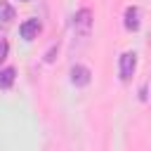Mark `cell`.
Wrapping results in <instances>:
<instances>
[{"label": "cell", "mask_w": 151, "mask_h": 151, "mask_svg": "<svg viewBox=\"0 0 151 151\" xmlns=\"http://www.w3.org/2000/svg\"><path fill=\"white\" fill-rule=\"evenodd\" d=\"M137 68V54L134 52H123L120 54V64H118V73H120V80H130L132 73Z\"/></svg>", "instance_id": "7a4b0ae2"}, {"label": "cell", "mask_w": 151, "mask_h": 151, "mask_svg": "<svg viewBox=\"0 0 151 151\" xmlns=\"http://www.w3.org/2000/svg\"><path fill=\"white\" fill-rule=\"evenodd\" d=\"M12 19H14V7L7 0H0V26L12 24Z\"/></svg>", "instance_id": "8992f818"}, {"label": "cell", "mask_w": 151, "mask_h": 151, "mask_svg": "<svg viewBox=\"0 0 151 151\" xmlns=\"http://www.w3.org/2000/svg\"><path fill=\"white\" fill-rule=\"evenodd\" d=\"M90 33H92V12L87 7H83L73 17V42L78 40V47L85 45L87 38H90Z\"/></svg>", "instance_id": "6da1fadb"}, {"label": "cell", "mask_w": 151, "mask_h": 151, "mask_svg": "<svg viewBox=\"0 0 151 151\" xmlns=\"http://www.w3.org/2000/svg\"><path fill=\"white\" fill-rule=\"evenodd\" d=\"M19 33L24 40H33L38 33H40V21L38 19H26L21 26H19Z\"/></svg>", "instance_id": "277c9868"}, {"label": "cell", "mask_w": 151, "mask_h": 151, "mask_svg": "<svg viewBox=\"0 0 151 151\" xmlns=\"http://www.w3.org/2000/svg\"><path fill=\"white\" fill-rule=\"evenodd\" d=\"M14 76H17V71H14L12 66L2 68V71H0V87H12V83H14Z\"/></svg>", "instance_id": "52a82bcc"}, {"label": "cell", "mask_w": 151, "mask_h": 151, "mask_svg": "<svg viewBox=\"0 0 151 151\" xmlns=\"http://www.w3.org/2000/svg\"><path fill=\"white\" fill-rule=\"evenodd\" d=\"M125 28L127 31H137L139 28V7H127L125 9Z\"/></svg>", "instance_id": "5b68a950"}, {"label": "cell", "mask_w": 151, "mask_h": 151, "mask_svg": "<svg viewBox=\"0 0 151 151\" xmlns=\"http://www.w3.org/2000/svg\"><path fill=\"white\" fill-rule=\"evenodd\" d=\"M90 80H92V71L87 66H83V64L71 66V83L76 87H85V85H90Z\"/></svg>", "instance_id": "3957f363"}, {"label": "cell", "mask_w": 151, "mask_h": 151, "mask_svg": "<svg viewBox=\"0 0 151 151\" xmlns=\"http://www.w3.org/2000/svg\"><path fill=\"white\" fill-rule=\"evenodd\" d=\"M7 52H9V42L5 38H0V64L7 59Z\"/></svg>", "instance_id": "ba28073f"}]
</instances>
